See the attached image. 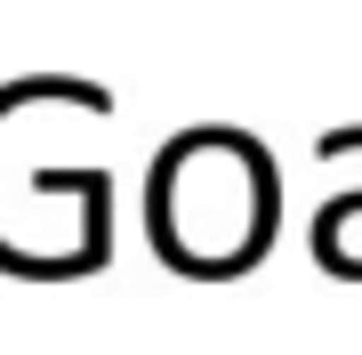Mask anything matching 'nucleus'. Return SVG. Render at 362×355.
<instances>
[{
  "label": "nucleus",
  "mask_w": 362,
  "mask_h": 355,
  "mask_svg": "<svg viewBox=\"0 0 362 355\" xmlns=\"http://www.w3.org/2000/svg\"><path fill=\"white\" fill-rule=\"evenodd\" d=\"M274 218H282V202H274V162L258 137L185 130L161 145L153 186H145V226H153L169 275H194V283L250 275L274 242Z\"/></svg>",
  "instance_id": "obj_1"
}]
</instances>
